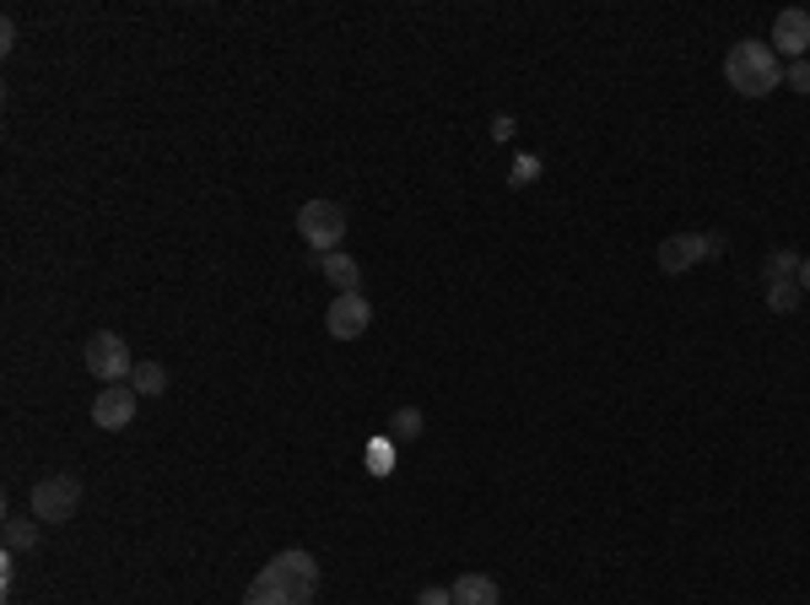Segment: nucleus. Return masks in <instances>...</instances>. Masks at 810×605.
<instances>
[{
	"label": "nucleus",
	"mask_w": 810,
	"mask_h": 605,
	"mask_svg": "<svg viewBox=\"0 0 810 605\" xmlns=\"http://www.w3.org/2000/svg\"><path fill=\"white\" fill-rule=\"evenodd\" d=\"M725 81L740 92V98H768L772 87L783 81V65H778V49L762 39H740L729 43L725 54Z\"/></svg>",
	"instance_id": "1"
},
{
	"label": "nucleus",
	"mask_w": 810,
	"mask_h": 605,
	"mask_svg": "<svg viewBox=\"0 0 810 605\" xmlns=\"http://www.w3.org/2000/svg\"><path fill=\"white\" fill-rule=\"evenodd\" d=\"M254 584H265V589L286 595L292 605H314V595H320V563H314L303 546H292V552H276L271 563L260 567Z\"/></svg>",
	"instance_id": "2"
},
{
	"label": "nucleus",
	"mask_w": 810,
	"mask_h": 605,
	"mask_svg": "<svg viewBox=\"0 0 810 605\" xmlns=\"http://www.w3.org/2000/svg\"><path fill=\"white\" fill-rule=\"evenodd\" d=\"M719 254H725V233H670L654 260H659L665 276H687L702 260H719Z\"/></svg>",
	"instance_id": "3"
},
{
	"label": "nucleus",
	"mask_w": 810,
	"mask_h": 605,
	"mask_svg": "<svg viewBox=\"0 0 810 605\" xmlns=\"http://www.w3.org/2000/svg\"><path fill=\"white\" fill-rule=\"evenodd\" d=\"M81 363H87V373H92L98 384H130V373H135V357H130L124 335H114V330H98V335H87V346H81Z\"/></svg>",
	"instance_id": "4"
},
{
	"label": "nucleus",
	"mask_w": 810,
	"mask_h": 605,
	"mask_svg": "<svg viewBox=\"0 0 810 605\" xmlns=\"http://www.w3.org/2000/svg\"><path fill=\"white\" fill-rule=\"evenodd\" d=\"M297 239L314 254H335L341 239H346V211L335 201H303L297 205Z\"/></svg>",
	"instance_id": "5"
},
{
	"label": "nucleus",
	"mask_w": 810,
	"mask_h": 605,
	"mask_svg": "<svg viewBox=\"0 0 810 605\" xmlns=\"http://www.w3.org/2000/svg\"><path fill=\"white\" fill-rule=\"evenodd\" d=\"M28 508H33V520L43 525H65V520H77L81 508V476H43L33 482V497H28Z\"/></svg>",
	"instance_id": "6"
},
{
	"label": "nucleus",
	"mask_w": 810,
	"mask_h": 605,
	"mask_svg": "<svg viewBox=\"0 0 810 605\" xmlns=\"http://www.w3.org/2000/svg\"><path fill=\"white\" fill-rule=\"evenodd\" d=\"M367 324H373V303H367L363 292H335V303L324 309V330L335 341H363Z\"/></svg>",
	"instance_id": "7"
},
{
	"label": "nucleus",
	"mask_w": 810,
	"mask_h": 605,
	"mask_svg": "<svg viewBox=\"0 0 810 605\" xmlns=\"http://www.w3.org/2000/svg\"><path fill=\"white\" fill-rule=\"evenodd\" d=\"M135 405H141V395H135L130 384L98 390V401H92V427H98V433H120V427L135 422Z\"/></svg>",
	"instance_id": "8"
},
{
	"label": "nucleus",
	"mask_w": 810,
	"mask_h": 605,
	"mask_svg": "<svg viewBox=\"0 0 810 605\" xmlns=\"http://www.w3.org/2000/svg\"><path fill=\"white\" fill-rule=\"evenodd\" d=\"M772 49L789 60H810V11L806 6H783L772 17Z\"/></svg>",
	"instance_id": "9"
},
{
	"label": "nucleus",
	"mask_w": 810,
	"mask_h": 605,
	"mask_svg": "<svg viewBox=\"0 0 810 605\" xmlns=\"http://www.w3.org/2000/svg\"><path fill=\"white\" fill-rule=\"evenodd\" d=\"M448 589H454V605H503V589L492 573H459Z\"/></svg>",
	"instance_id": "10"
},
{
	"label": "nucleus",
	"mask_w": 810,
	"mask_h": 605,
	"mask_svg": "<svg viewBox=\"0 0 810 605\" xmlns=\"http://www.w3.org/2000/svg\"><path fill=\"white\" fill-rule=\"evenodd\" d=\"M320 276L335 286V292H363V265H357L352 254H341V249H335V254H320Z\"/></svg>",
	"instance_id": "11"
},
{
	"label": "nucleus",
	"mask_w": 810,
	"mask_h": 605,
	"mask_svg": "<svg viewBox=\"0 0 810 605\" xmlns=\"http://www.w3.org/2000/svg\"><path fill=\"white\" fill-rule=\"evenodd\" d=\"M39 546H43V520H33V514H11L6 520V557L39 552Z\"/></svg>",
	"instance_id": "12"
},
{
	"label": "nucleus",
	"mask_w": 810,
	"mask_h": 605,
	"mask_svg": "<svg viewBox=\"0 0 810 605\" xmlns=\"http://www.w3.org/2000/svg\"><path fill=\"white\" fill-rule=\"evenodd\" d=\"M800 303H806L800 282H768V314L789 320V314H800Z\"/></svg>",
	"instance_id": "13"
},
{
	"label": "nucleus",
	"mask_w": 810,
	"mask_h": 605,
	"mask_svg": "<svg viewBox=\"0 0 810 605\" xmlns=\"http://www.w3.org/2000/svg\"><path fill=\"white\" fill-rule=\"evenodd\" d=\"M422 433H427L422 405H401V411L389 416V438H395V444H411V438H422Z\"/></svg>",
	"instance_id": "14"
},
{
	"label": "nucleus",
	"mask_w": 810,
	"mask_h": 605,
	"mask_svg": "<svg viewBox=\"0 0 810 605\" xmlns=\"http://www.w3.org/2000/svg\"><path fill=\"white\" fill-rule=\"evenodd\" d=\"M800 265H806V254H794V249H772L768 254V282H800Z\"/></svg>",
	"instance_id": "15"
},
{
	"label": "nucleus",
	"mask_w": 810,
	"mask_h": 605,
	"mask_svg": "<svg viewBox=\"0 0 810 605\" xmlns=\"http://www.w3.org/2000/svg\"><path fill=\"white\" fill-rule=\"evenodd\" d=\"M130 390H135V395H162V390H168V367L162 363H135Z\"/></svg>",
	"instance_id": "16"
},
{
	"label": "nucleus",
	"mask_w": 810,
	"mask_h": 605,
	"mask_svg": "<svg viewBox=\"0 0 810 605\" xmlns=\"http://www.w3.org/2000/svg\"><path fill=\"white\" fill-rule=\"evenodd\" d=\"M535 179H540V158H535V152H519L514 168H508V190H529Z\"/></svg>",
	"instance_id": "17"
},
{
	"label": "nucleus",
	"mask_w": 810,
	"mask_h": 605,
	"mask_svg": "<svg viewBox=\"0 0 810 605\" xmlns=\"http://www.w3.org/2000/svg\"><path fill=\"white\" fill-rule=\"evenodd\" d=\"M783 81H789L794 92H806V98H810V60H789V65H783Z\"/></svg>",
	"instance_id": "18"
},
{
	"label": "nucleus",
	"mask_w": 810,
	"mask_h": 605,
	"mask_svg": "<svg viewBox=\"0 0 810 605\" xmlns=\"http://www.w3.org/2000/svg\"><path fill=\"white\" fill-rule=\"evenodd\" d=\"M367 465H373L378 476H389V465H395V448L384 444V438H378V444H367Z\"/></svg>",
	"instance_id": "19"
},
{
	"label": "nucleus",
	"mask_w": 810,
	"mask_h": 605,
	"mask_svg": "<svg viewBox=\"0 0 810 605\" xmlns=\"http://www.w3.org/2000/svg\"><path fill=\"white\" fill-rule=\"evenodd\" d=\"M514 130H519L514 114H497V120H492V141H514Z\"/></svg>",
	"instance_id": "20"
},
{
	"label": "nucleus",
	"mask_w": 810,
	"mask_h": 605,
	"mask_svg": "<svg viewBox=\"0 0 810 605\" xmlns=\"http://www.w3.org/2000/svg\"><path fill=\"white\" fill-rule=\"evenodd\" d=\"M416 605H454V589H438V584H433V589L416 595Z\"/></svg>",
	"instance_id": "21"
},
{
	"label": "nucleus",
	"mask_w": 810,
	"mask_h": 605,
	"mask_svg": "<svg viewBox=\"0 0 810 605\" xmlns=\"http://www.w3.org/2000/svg\"><path fill=\"white\" fill-rule=\"evenodd\" d=\"M0 49H17V22H11V17L0 22Z\"/></svg>",
	"instance_id": "22"
},
{
	"label": "nucleus",
	"mask_w": 810,
	"mask_h": 605,
	"mask_svg": "<svg viewBox=\"0 0 810 605\" xmlns=\"http://www.w3.org/2000/svg\"><path fill=\"white\" fill-rule=\"evenodd\" d=\"M800 292H806V303H810V254H806V265H800Z\"/></svg>",
	"instance_id": "23"
}]
</instances>
